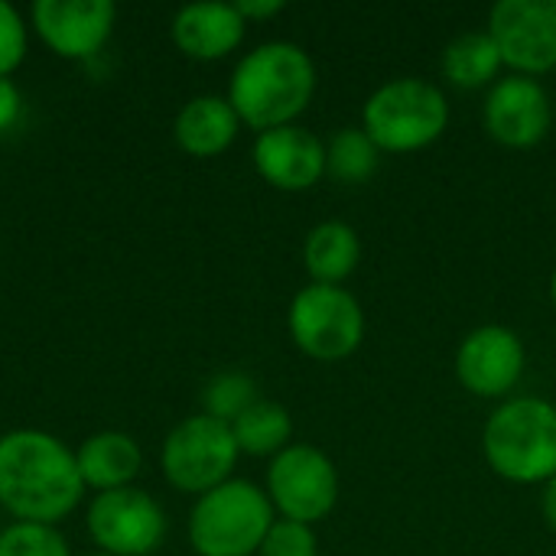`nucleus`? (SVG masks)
<instances>
[{
	"instance_id": "obj_1",
	"label": "nucleus",
	"mask_w": 556,
	"mask_h": 556,
	"mask_svg": "<svg viewBox=\"0 0 556 556\" xmlns=\"http://www.w3.org/2000/svg\"><path fill=\"white\" fill-rule=\"evenodd\" d=\"M75 450L46 430H10L0 437V505L16 521L59 525L85 498Z\"/></svg>"
},
{
	"instance_id": "obj_2",
	"label": "nucleus",
	"mask_w": 556,
	"mask_h": 556,
	"mask_svg": "<svg viewBox=\"0 0 556 556\" xmlns=\"http://www.w3.org/2000/svg\"><path fill=\"white\" fill-rule=\"evenodd\" d=\"M316 94L313 55L287 39H270L244 52L228 81V101L244 127L264 134L296 124Z\"/></svg>"
},
{
	"instance_id": "obj_3",
	"label": "nucleus",
	"mask_w": 556,
	"mask_h": 556,
	"mask_svg": "<svg viewBox=\"0 0 556 556\" xmlns=\"http://www.w3.org/2000/svg\"><path fill=\"white\" fill-rule=\"evenodd\" d=\"M489 469L511 485H544L556 476V407L544 397L502 401L482 430Z\"/></svg>"
},
{
	"instance_id": "obj_4",
	"label": "nucleus",
	"mask_w": 556,
	"mask_h": 556,
	"mask_svg": "<svg viewBox=\"0 0 556 556\" xmlns=\"http://www.w3.org/2000/svg\"><path fill=\"white\" fill-rule=\"evenodd\" d=\"M450 127V101L440 85L407 75L378 85L362 108V130L381 153H417Z\"/></svg>"
},
{
	"instance_id": "obj_5",
	"label": "nucleus",
	"mask_w": 556,
	"mask_h": 556,
	"mask_svg": "<svg viewBox=\"0 0 556 556\" xmlns=\"http://www.w3.org/2000/svg\"><path fill=\"white\" fill-rule=\"evenodd\" d=\"M274 521L277 511L261 485L228 479L195 498L189 511V544L199 556H257Z\"/></svg>"
},
{
	"instance_id": "obj_6",
	"label": "nucleus",
	"mask_w": 556,
	"mask_h": 556,
	"mask_svg": "<svg viewBox=\"0 0 556 556\" xmlns=\"http://www.w3.org/2000/svg\"><path fill=\"white\" fill-rule=\"evenodd\" d=\"M293 345L316 362H342L365 339V309L345 287L306 283L287 309Z\"/></svg>"
},
{
	"instance_id": "obj_7",
	"label": "nucleus",
	"mask_w": 556,
	"mask_h": 556,
	"mask_svg": "<svg viewBox=\"0 0 556 556\" xmlns=\"http://www.w3.org/2000/svg\"><path fill=\"white\" fill-rule=\"evenodd\" d=\"M238 456L241 450L231 427L215 417L195 414L169 430V437L163 440L160 466L176 492L199 498L235 479L231 472L238 466Z\"/></svg>"
},
{
	"instance_id": "obj_8",
	"label": "nucleus",
	"mask_w": 556,
	"mask_h": 556,
	"mask_svg": "<svg viewBox=\"0 0 556 556\" xmlns=\"http://www.w3.org/2000/svg\"><path fill=\"white\" fill-rule=\"evenodd\" d=\"M264 492L277 518L316 525L329 518L339 502V469L323 450L309 443H290L270 459Z\"/></svg>"
},
{
	"instance_id": "obj_9",
	"label": "nucleus",
	"mask_w": 556,
	"mask_h": 556,
	"mask_svg": "<svg viewBox=\"0 0 556 556\" xmlns=\"http://www.w3.org/2000/svg\"><path fill=\"white\" fill-rule=\"evenodd\" d=\"M85 525L98 554L108 556H150L166 538L163 505L137 485L94 495Z\"/></svg>"
},
{
	"instance_id": "obj_10",
	"label": "nucleus",
	"mask_w": 556,
	"mask_h": 556,
	"mask_svg": "<svg viewBox=\"0 0 556 556\" xmlns=\"http://www.w3.org/2000/svg\"><path fill=\"white\" fill-rule=\"evenodd\" d=\"M489 33L511 75H547L556 68V0H498Z\"/></svg>"
},
{
	"instance_id": "obj_11",
	"label": "nucleus",
	"mask_w": 556,
	"mask_h": 556,
	"mask_svg": "<svg viewBox=\"0 0 556 556\" xmlns=\"http://www.w3.org/2000/svg\"><path fill=\"white\" fill-rule=\"evenodd\" d=\"M456 378L472 397L508 401L528 368V349L508 326L489 323L472 329L456 349Z\"/></svg>"
},
{
	"instance_id": "obj_12",
	"label": "nucleus",
	"mask_w": 556,
	"mask_h": 556,
	"mask_svg": "<svg viewBox=\"0 0 556 556\" xmlns=\"http://www.w3.org/2000/svg\"><path fill=\"white\" fill-rule=\"evenodd\" d=\"M29 23L49 52L85 62L108 46L117 23V7L111 0H36Z\"/></svg>"
},
{
	"instance_id": "obj_13",
	"label": "nucleus",
	"mask_w": 556,
	"mask_h": 556,
	"mask_svg": "<svg viewBox=\"0 0 556 556\" xmlns=\"http://www.w3.org/2000/svg\"><path fill=\"white\" fill-rule=\"evenodd\" d=\"M482 121L495 143L508 150H531L551 134L554 104L538 78L505 75L489 88Z\"/></svg>"
},
{
	"instance_id": "obj_14",
	"label": "nucleus",
	"mask_w": 556,
	"mask_h": 556,
	"mask_svg": "<svg viewBox=\"0 0 556 556\" xmlns=\"http://www.w3.org/2000/svg\"><path fill=\"white\" fill-rule=\"evenodd\" d=\"M251 160L261 179L280 192H306L326 176V143L300 124L257 134Z\"/></svg>"
},
{
	"instance_id": "obj_15",
	"label": "nucleus",
	"mask_w": 556,
	"mask_h": 556,
	"mask_svg": "<svg viewBox=\"0 0 556 556\" xmlns=\"http://www.w3.org/2000/svg\"><path fill=\"white\" fill-rule=\"evenodd\" d=\"M248 23L238 13L235 3L218 0H199L176 10L169 23V36L176 49L195 62H218L231 55L244 42Z\"/></svg>"
},
{
	"instance_id": "obj_16",
	"label": "nucleus",
	"mask_w": 556,
	"mask_h": 556,
	"mask_svg": "<svg viewBox=\"0 0 556 556\" xmlns=\"http://www.w3.org/2000/svg\"><path fill=\"white\" fill-rule=\"evenodd\" d=\"M238 130L241 117L235 114L225 94H195L179 108L173 121V137L179 150H186L195 160L222 156L238 140Z\"/></svg>"
},
{
	"instance_id": "obj_17",
	"label": "nucleus",
	"mask_w": 556,
	"mask_h": 556,
	"mask_svg": "<svg viewBox=\"0 0 556 556\" xmlns=\"http://www.w3.org/2000/svg\"><path fill=\"white\" fill-rule=\"evenodd\" d=\"M75 463L85 489L101 495L114 489H130L143 469V453L134 437L121 430H101L81 440V446L75 450Z\"/></svg>"
},
{
	"instance_id": "obj_18",
	"label": "nucleus",
	"mask_w": 556,
	"mask_h": 556,
	"mask_svg": "<svg viewBox=\"0 0 556 556\" xmlns=\"http://www.w3.org/2000/svg\"><path fill=\"white\" fill-rule=\"evenodd\" d=\"M362 261V241L358 231L349 222H319L309 228L303 241V264L309 274V283H329L342 287Z\"/></svg>"
},
{
	"instance_id": "obj_19",
	"label": "nucleus",
	"mask_w": 556,
	"mask_h": 556,
	"mask_svg": "<svg viewBox=\"0 0 556 556\" xmlns=\"http://www.w3.org/2000/svg\"><path fill=\"white\" fill-rule=\"evenodd\" d=\"M502 52L492 39L489 29H469L459 33L440 59L443 78L456 88L476 91V88H492L502 72Z\"/></svg>"
},
{
	"instance_id": "obj_20",
	"label": "nucleus",
	"mask_w": 556,
	"mask_h": 556,
	"mask_svg": "<svg viewBox=\"0 0 556 556\" xmlns=\"http://www.w3.org/2000/svg\"><path fill=\"white\" fill-rule=\"evenodd\" d=\"M235 443L244 456H280L293 443V417L283 404L261 397L231 424Z\"/></svg>"
},
{
	"instance_id": "obj_21",
	"label": "nucleus",
	"mask_w": 556,
	"mask_h": 556,
	"mask_svg": "<svg viewBox=\"0 0 556 556\" xmlns=\"http://www.w3.org/2000/svg\"><path fill=\"white\" fill-rule=\"evenodd\" d=\"M381 166V150L362 127H339L326 143V176L342 186L368 182Z\"/></svg>"
},
{
	"instance_id": "obj_22",
	"label": "nucleus",
	"mask_w": 556,
	"mask_h": 556,
	"mask_svg": "<svg viewBox=\"0 0 556 556\" xmlns=\"http://www.w3.org/2000/svg\"><path fill=\"white\" fill-rule=\"evenodd\" d=\"M257 381L244 371H218L202 388V414L222 424H235L251 404H257Z\"/></svg>"
},
{
	"instance_id": "obj_23",
	"label": "nucleus",
	"mask_w": 556,
	"mask_h": 556,
	"mask_svg": "<svg viewBox=\"0 0 556 556\" xmlns=\"http://www.w3.org/2000/svg\"><path fill=\"white\" fill-rule=\"evenodd\" d=\"M0 556H72V551L59 528L13 521L0 531Z\"/></svg>"
},
{
	"instance_id": "obj_24",
	"label": "nucleus",
	"mask_w": 556,
	"mask_h": 556,
	"mask_svg": "<svg viewBox=\"0 0 556 556\" xmlns=\"http://www.w3.org/2000/svg\"><path fill=\"white\" fill-rule=\"evenodd\" d=\"M257 556H319V538H316L313 525L277 518Z\"/></svg>"
},
{
	"instance_id": "obj_25",
	"label": "nucleus",
	"mask_w": 556,
	"mask_h": 556,
	"mask_svg": "<svg viewBox=\"0 0 556 556\" xmlns=\"http://www.w3.org/2000/svg\"><path fill=\"white\" fill-rule=\"evenodd\" d=\"M26 49H29V29L23 13L13 3L0 0V78H10L23 65Z\"/></svg>"
},
{
	"instance_id": "obj_26",
	"label": "nucleus",
	"mask_w": 556,
	"mask_h": 556,
	"mask_svg": "<svg viewBox=\"0 0 556 556\" xmlns=\"http://www.w3.org/2000/svg\"><path fill=\"white\" fill-rule=\"evenodd\" d=\"M23 117V91L13 78H0V134L13 130Z\"/></svg>"
},
{
	"instance_id": "obj_27",
	"label": "nucleus",
	"mask_w": 556,
	"mask_h": 556,
	"mask_svg": "<svg viewBox=\"0 0 556 556\" xmlns=\"http://www.w3.org/2000/svg\"><path fill=\"white\" fill-rule=\"evenodd\" d=\"M235 7H238V13L244 16V23L270 20V16H277V13H283V10H287V3H283V0H238Z\"/></svg>"
},
{
	"instance_id": "obj_28",
	"label": "nucleus",
	"mask_w": 556,
	"mask_h": 556,
	"mask_svg": "<svg viewBox=\"0 0 556 556\" xmlns=\"http://www.w3.org/2000/svg\"><path fill=\"white\" fill-rule=\"evenodd\" d=\"M541 511H544V521L547 528L556 534V476L551 482H544V495H541Z\"/></svg>"
},
{
	"instance_id": "obj_29",
	"label": "nucleus",
	"mask_w": 556,
	"mask_h": 556,
	"mask_svg": "<svg viewBox=\"0 0 556 556\" xmlns=\"http://www.w3.org/2000/svg\"><path fill=\"white\" fill-rule=\"evenodd\" d=\"M551 300H554V309H556V270H554V277H551Z\"/></svg>"
},
{
	"instance_id": "obj_30",
	"label": "nucleus",
	"mask_w": 556,
	"mask_h": 556,
	"mask_svg": "<svg viewBox=\"0 0 556 556\" xmlns=\"http://www.w3.org/2000/svg\"><path fill=\"white\" fill-rule=\"evenodd\" d=\"M85 556H108V554H98V551H94V554H85Z\"/></svg>"
}]
</instances>
